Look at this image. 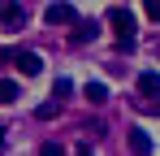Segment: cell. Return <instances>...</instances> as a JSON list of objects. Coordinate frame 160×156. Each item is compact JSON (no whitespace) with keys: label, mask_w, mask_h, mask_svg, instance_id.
I'll return each instance as SVG.
<instances>
[{"label":"cell","mask_w":160,"mask_h":156,"mask_svg":"<svg viewBox=\"0 0 160 156\" xmlns=\"http://www.w3.org/2000/svg\"><path fill=\"white\" fill-rule=\"evenodd\" d=\"M87 39H95V22H78L69 35V44H87Z\"/></svg>","instance_id":"obj_8"},{"label":"cell","mask_w":160,"mask_h":156,"mask_svg":"<svg viewBox=\"0 0 160 156\" xmlns=\"http://www.w3.org/2000/svg\"><path fill=\"white\" fill-rule=\"evenodd\" d=\"M138 96H147V100H160V74H156V70L138 74Z\"/></svg>","instance_id":"obj_3"},{"label":"cell","mask_w":160,"mask_h":156,"mask_svg":"<svg viewBox=\"0 0 160 156\" xmlns=\"http://www.w3.org/2000/svg\"><path fill=\"white\" fill-rule=\"evenodd\" d=\"M69 91H74L69 78H56V82H52V100H56V104H61V96H69Z\"/></svg>","instance_id":"obj_10"},{"label":"cell","mask_w":160,"mask_h":156,"mask_svg":"<svg viewBox=\"0 0 160 156\" xmlns=\"http://www.w3.org/2000/svg\"><path fill=\"white\" fill-rule=\"evenodd\" d=\"M43 18L52 26H78V9H74V4H48Z\"/></svg>","instance_id":"obj_2"},{"label":"cell","mask_w":160,"mask_h":156,"mask_svg":"<svg viewBox=\"0 0 160 156\" xmlns=\"http://www.w3.org/2000/svg\"><path fill=\"white\" fill-rule=\"evenodd\" d=\"M0 152H4V126H0Z\"/></svg>","instance_id":"obj_16"},{"label":"cell","mask_w":160,"mask_h":156,"mask_svg":"<svg viewBox=\"0 0 160 156\" xmlns=\"http://www.w3.org/2000/svg\"><path fill=\"white\" fill-rule=\"evenodd\" d=\"M13 61H18V65H22V74H39V70H43V61H39V52H18V56H13Z\"/></svg>","instance_id":"obj_5"},{"label":"cell","mask_w":160,"mask_h":156,"mask_svg":"<svg viewBox=\"0 0 160 156\" xmlns=\"http://www.w3.org/2000/svg\"><path fill=\"white\" fill-rule=\"evenodd\" d=\"M22 18H26V9H22V4H0V22H4V26H18Z\"/></svg>","instance_id":"obj_6"},{"label":"cell","mask_w":160,"mask_h":156,"mask_svg":"<svg viewBox=\"0 0 160 156\" xmlns=\"http://www.w3.org/2000/svg\"><path fill=\"white\" fill-rule=\"evenodd\" d=\"M18 100V82L13 78H0V104H13Z\"/></svg>","instance_id":"obj_9"},{"label":"cell","mask_w":160,"mask_h":156,"mask_svg":"<svg viewBox=\"0 0 160 156\" xmlns=\"http://www.w3.org/2000/svg\"><path fill=\"white\" fill-rule=\"evenodd\" d=\"M56 108H61V104H39V108H35V117H39V122H52Z\"/></svg>","instance_id":"obj_11"},{"label":"cell","mask_w":160,"mask_h":156,"mask_svg":"<svg viewBox=\"0 0 160 156\" xmlns=\"http://www.w3.org/2000/svg\"><path fill=\"white\" fill-rule=\"evenodd\" d=\"M13 56H18V52H13V48H0V65H9Z\"/></svg>","instance_id":"obj_15"},{"label":"cell","mask_w":160,"mask_h":156,"mask_svg":"<svg viewBox=\"0 0 160 156\" xmlns=\"http://www.w3.org/2000/svg\"><path fill=\"white\" fill-rule=\"evenodd\" d=\"M39 156H65V152H61V143H43V148H39Z\"/></svg>","instance_id":"obj_12"},{"label":"cell","mask_w":160,"mask_h":156,"mask_svg":"<svg viewBox=\"0 0 160 156\" xmlns=\"http://www.w3.org/2000/svg\"><path fill=\"white\" fill-rule=\"evenodd\" d=\"M74 156H95V152H91V143H87V139H82L78 148H74Z\"/></svg>","instance_id":"obj_14"},{"label":"cell","mask_w":160,"mask_h":156,"mask_svg":"<svg viewBox=\"0 0 160 156\" xmlns=\"http://www.w3.org/2000/svg\"><path fill=\"white\" fill-rule=\"evenodd\" d=\"M82 96H87L91 104H104V100H108V87H104V82H87V87H82Z\"/></svg>","instance_id":"obj_7"},{"label":"cell","mask_w":160,"mask_h":156,"mask_svg":"<svg viewBox=\"0 0 160 156\" xmlns=\"http://www.w3.org/2000/svg\"><path fill=\"white\" fill-rule=\"evenodd\" d=\"M108 22L117 30V44H121V48H134L138 35H134V13L130 9H126V4H112V9H108Z\"/></svg>","instance_id":"obj_1"},{"label":"cell","mask_w":160,"mask_h":156,"mask_svg":"<svg viewBox=\"0 0 160 156\" xmlns=\"http://www.w3.org/2000/svg\"><path fill=\"white\" fill-rule=\"evenodd\" d=\"M130 152L134 156H152V134L147 130H138V126L130 130Z\"/></svg>","instance_id":"obj_4"},{"label":"cell","mask_w":160,"mask_h":156,"mask_svg":"<svg viewBox=\"0 0 160 156\" xmlns=\"http://www.w3.org/2000/svg\"><path fill=\"white\" fill-rule=\"evenodd\" d=\"M143 13H147V18H160V0H147V4H143Z\"/></svg>","instance_id":"obj_13"}]
</instances>
